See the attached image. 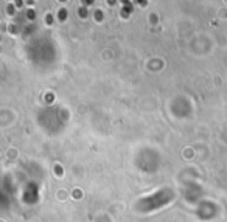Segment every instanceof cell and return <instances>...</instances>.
<instances>
[{"mask_svg": "<svg viewBox=\"0 0 227 222\" xmlns=\"http://www.w3.org/2000/svg\"><path fill=\"white\" fill-rule=\"evenodd\" d=\"M61 2H65V0H61Z\"/></svg>", "mask_w": 227, "mask_h": 222, "instance_id": "10", "label": "cell"}, {"mask_svg": "<svg viewBox=\"0 0 227 222\" xmlns=\"http://www.w3.org/2000/svg\"><path fill=\"white\" fill-rule=\"evenodd\" d=\"M107 3H109V5H114V3H115V0H107Z\"/></svg>", "mask_w": 227, "mask_h": 222, "instance_id": "8", "label": "cell"}, {"mask_svg": "<svg viewBox=\"0 0 227 222\" xmlns=\"http://www.w3.org/2000/svg\"><path fill=\"white\" fill-rule=\"evenodd\" d=\"M59 19H61V20H65V19H67V11H65V9H61V11H59Z\"/></svg>", "mask_w": 227, "mask_h": 222, "instance_id": "2", "label": "cell"}, {"mask_svg": "<svg viewBox=\"0 0 227 222\" xmlns=\"http://www.w3.org/2000/svg\"><path fill=\"white\" fill-rule=\"evenodd\" d=\"M97 19H100V20H101V19H103V14H101V13H100V11H98V13H97Z\"/></svg>", "mask_w": 227, "mask_h": 222, "instance_id": "7", "label": "cell"}, {"mask_svg": "<svg viewBox=\"0 0 227 222\" xmlns=\"http://www.w3.org/2000/svg\"><path fill=\"white\" fill-rule=\"evenodd\" d=\"M27 16L30 17V19H33V17H34V11H28V13H27Z\"/></svg>", "mask_w": 227, "mask_h": 222, "instance_id": "5", "label": "cell"}, {"mask_svg": "<svg viewBox=\"0 0 227 222\" xmlns=\"http://www.w3.org/2000/svg\"><path fill=\"white\" fill-rule=\"evenodd\" d=\"M93 2H95V0H83V3H84V5H92Z\"/></svg>", "mask_w": 227, "mask_h": 222, "instance_id": "4", "label": "cell"}, {"mask_svg": "<svg viewBox=\"0 0 227 222\" xmlns=\"http://www.w3.org/2000/svg\"><path fill=\"white\" fill-rule=\"evenodd\" d=\"M120 2H122L123 5H126V3H129V0H120Z\"/></svg>", "mask_w": 227, "mask_h": 222, "instance_id": "9", "label": "cell"}, {"mask_svg": "<svg viewBox=\"0 0 227 222\" xmlns=\"http://www.w3.org/2000/svg\"><path fill=\"white\" fill-rule=\"evenodd\" d=\"M30 2H33V0H30Z\"/></svg>", "mask_w": 227, "mask_h": 222, "instance_id": "11", "label": "cell"}, {"mask_svg": "<svg viewBox=\"0 0 227 222\" xmlns=\"http://www.w3.org/2000/svg\"><path fill=\"white\" fill-rule=\"evenodd\" d=\"M135 3H140V5H145L146 3V0H134Z\"/></svg>", "mask_w": 227, "mask_h": 222, "instance_id": "6", "label": "cell"}, {"mask_svg": "<svg viewBox=\"0 0 227 222\" xmlns=\"http://www.w3.org/2000/svg\"><path fill=\"white\" fill-rule=\"evenodd\" d=\"M79 16H81V17H86V16H87V9H86L84 6H83V8H79Z\"/></svg>", "mask_w": 227, "mask_h": 222, "instance_id": "3", "label": "cell"}, {"mask_svg": "<svg viewBox=\"0 0 227 222\" xmlns=\"http://www.w3.org/2000/svg\"><path fill=\"white\" fill-rule=\"evenodd\" d=\"M131 11H132V5H131V3H126V5L123 6L122 16H123V17H128L129 14H131Z\"/></svg>", "mask_w": 227, "mask_h": 222, "instance_id": "1", "label": "cell"}]
</instances>
